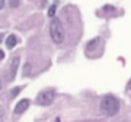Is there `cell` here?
Masks as SVG:
<instances>
[{"instance_id": "6da1fadb", "label": "cell", "mask_w": 131, "mask_h": 122, "mask_svg": "<svg viewBox=\"0 0 131 122\" xmlns=\"http://www.w3.org/2000/svg\"><path fill=\"white\" fill-rule=\"evenodd\" d=\"M100 109L107 116H116L119 112V102L115 96L105 95L100 102Z\"/></svg>"}, {"instance_id": "7a4b0ae2", "label": "cell", "mask_w": 131, "mask_h": 122, "mask_svg": "<svg viewBox=\"0 0 131 122\" xmlns=\"http://www.w3.org/2000/svg\"><path fill=\"white\" fill-rule=\"evenodd\" d=\"M49 30H50V37L55 44H62L64 41V28L59 19L54 18L50 22Z\"/></svg>"}, {"instance_id": "3957f363", "label": "cell", "mask_w": 131, "mask_h": 122, "mask_svg": "<svg viewBox=\"0 0 131 122\" xmlns=\"http://www.w3.org/2000/svg\"><path fill=\"white\" fill-rule=\"evenodd\" d=\"M54 98H55L54 90H44V91H41L37 95L36 103L40 104V105H49V104L53 103Z\"/></svg>"}, {"instance_id": "277c9868", "label": "cell", "mask_w": 131, "mask_h": 122, "mask_svg": "<svg viewBox=\"0 0 131 122\" xmlns=\"http://www.w3.org/2000/svg\"><path fill=\"white\" fill-rule=\"evenodd\" d=\"M28 107H30V100H28V99H22V100H19L18 103H17L15 108H14V113L15 114L23 113Z\"/></svg>"}, {"instance_id": "5b68a950", "label": "cell", "mask_w": 131, "mask_h": 122, "mask_svg": "<svg viewBox=\"0 0 131 122\" xmlns=\"http://www.w3.org/2000/svg\"><path fill=\"white\" fill-rule=\"evenodd\" d=\"M18 66H19V58L15 57L13 58L12 63H10V69H9V80H13L15 77L17 73V69H18Z\"/></svg>"}, {"instance_id": "8992f818", "label": "cell", "mask_w": 131, "mask_h": 122, "mask_svg": "<svg viewBox=\"0 0 131 122\" xmlns=\"http://www.w3.org/2000/svg\"><path fill=\"white\" fill-rule=\"evenodd\" d=\"M99 41H100V39H99V37H96V39H94V40L89 41V42H87V45H86V50H87V52H93V50H95L96 46H98V44H99Z\"/></svg>"}, {"instance_id": "52a82bcc", "label": "cell", "mask_w": 131, "mask_h": 122, "mask_svg": "<svg viewBox=\"0 0 131 122\" xmlns=\"http://www.w3.org/2000/svg\"><path fill=\"white\" fill-rule=\"evenodd\" d=\"M15 44H17V37L14 35L8 36V39H7V48L8 49H12V48L15 46Z\"/></svg>"}, {"instance_id": "ba28073f", "label": "cell", "mask_w": 131, "mask_h": 122, "mask_svg": "<svg viewBox=\"0 0 131 122\" xmlns=\"http://www.w3.org/2000/svg\"><path fill=\"white\" fill-rule=\"evenodd\" d=\"M55 9H57V5H55V4H53L52 7L49 8V10H48V15H49L50 18L54 17V14H55Z\"/></svg>"}, {"instance_id": "9c48e42d", "label": "cell", "mask_w": 131, "mask_h": 122, "mask_svg": "<svg viewBox=\"0 0 131 122\" xmlns=\"http://www.w3.org/2000/svg\"><path fill=\"white\" fill-rule=\"evenodd\" d=\"M19 90H21V87H15L14 90H12V98H14V96L17 95V94L19 93Z\"/></svg>"}, {"instance_id": "30bf717a", "label": "cell", "mask_w": 131, "mask_h": 122, "mask_svg": "<svg viewBox=\"0 0 131 122\" xmlns=\"http://www.w3.org/2000/svg\"><path fill=\"white\" fill-rule=\"evenodd\" d=\"M18 4H19L18 0H10V5H12V7H17Z\"/></svg>"}, {"instance_id": "8fae6325", "label": "cell", "mask_w": 131, "mask_h": 122, "mask_svg": "<svg viewBox=\"0 0 131 122\" xmlns=\"http://www.w3.org/2000/svg\"><path fill=\"white\" fill-rule=\"evenodd\" d=\"M3 58H4V52L1 50V49H0V60H1Z\"/></svg>"}, {"instance_id": "7c38bea8", "label": "cell", "mask_w": 131, "mask_h": 122, "mask_svg": "<svg viewBox=\"0 0 131 122\" xmlns=\"http://www.w3.org/2000/svg\"><path fill=\"white\" fill-rule=\"evenodd\" d=\"M4 3H5V0H0V9L4 7Z\"/></svg>"}, {"instance_id": "4fadbf2b", "label": "cell", "mask_w": 131, "mask_h": 122, "mask_svg": "<svg viewBox=\"0 0 131 122\" xmlns=\"http://www.w3.org/2000/svg\"><path fill=\"white\" fill-rule=\"evenodd\" d=\"M0 122H3V114H1V112H0Z\"/></svg>"}, {"instance_id": "5bb4252c", "label": "cell", "mask_w": 131, "mask_h": 122, "mask_svg": "<svg viewBox=\"0 0 131 122\" xmlns=\"http://www.w3.org/2000/svg\"><path fill=\"white\" fill-rule=\"evenodd\" d=\"M3 37H4V35H3V34H0V41L3 40Z\"/></svg>"}, {"instance_id": "9a60e30c", "label": "cell", "mask_w": 131, "mask_h": 122, "mask_svg": "<svg viewBox=\"0 0 131 122\" xmlns=\"http://www.w3.org/2000/svg\"><path fill=\"white\" fill-rule=\"evenodd\" d=\"M129 87L131 89V80H130V82H129Z\"/></svg>"}, {"instance_id": "2e32d148", "label": "cell", "mask_w": 131, "mask_h": 122, "mask_svg": "<svg viewBox=\"0 0 131 122\" xmlns=\"http://www.w3.org/2000/svg\"><path fill=\"white\" fill-rule=\"evenodd\" d=\"M1 86H3V85H1V81H0V89H1Z\"/></svg>"}]
</instances>
